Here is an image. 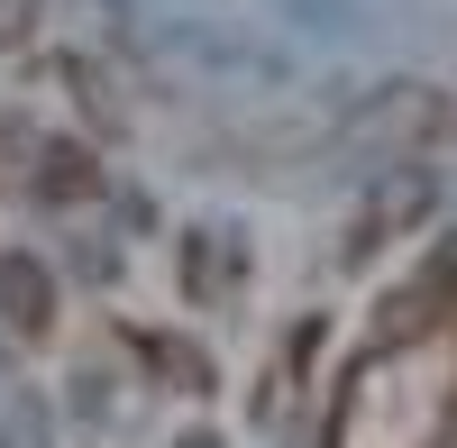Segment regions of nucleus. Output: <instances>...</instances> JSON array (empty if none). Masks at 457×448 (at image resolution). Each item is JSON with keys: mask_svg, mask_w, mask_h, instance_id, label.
Listing matches in <instances>:
<instances>
[{"mask_svg": "<svg viewBox=\"0 0 457 448\" xmlns=\"http://www.w3.org/2000/svg\"><path fill=\"white\" fill-rule=\"evenodd\" d=\"M0 320H10L19 339H46L55 329V275L37 266V256H10V266H0Z\"/></svg>", "mask_w": 457, "mask_h": 448, "instance_id": "nucleus-1", "label": "nucleus"}, {"mask_svg": "<svg viewBox=\"0 0 457 448\" xmlns=\"http://www.w3.org/2000/svg\"><path fill=\"white\" fill-rule=\"evenodd\" d=\"M385 137H411V146H457V101L439 92H385Z\"/></svg>", "mask_w": 457, "mask_h": 448, "instance_id": "nucleus-2", "label": "nucleus"}, {"mask_svg": "<svg viewBox=\"0 0 457 448\" xmlns=\"http://www.w3.org/2000/svg\"><path fill=\"white\" fill-rule=\"evenodd\" d=\"M92 156H83V146H46V156H37V193H46V202H92Z\"/></svg>", "mask_w": 457, "mask_h": 448, "instance_id": "nucleus-3", "label": "nucleus"}, {"mask_svg": "<svg viewBox=\"0 0 457 448\" xmlns=\"http://www.w3.org/2000/svg\"><path fill=\"white\" fill-rule=\"evenodd\" d=\"M137 357H146V376H165V385H183V394H202V385H211V366L183 348V339H137Z\"/></svg>", "mask_w": 457, "mask_h": 448, "instance_id": "nucleus-4", "label": "nucleus"}, {"mask_svg": "<svg viewBox=\"0 0 457 448\" xmlns=\"http://www.w3.org/2000/svg\"><path fill=\"white\" fill-rule=\"evenodd\" d=\"M448 339H457V303H448Z\"/></svg>", "mask_w": 457, "mask_h": 448, "instance_id": "nucleus-5", "label": "nucleus"}]
</instances>
